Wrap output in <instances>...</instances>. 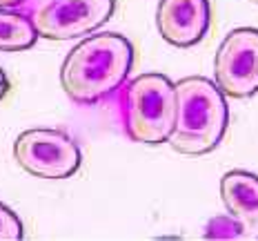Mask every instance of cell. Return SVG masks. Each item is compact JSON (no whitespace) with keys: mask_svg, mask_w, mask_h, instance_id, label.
Returning <instances> with one entry per match:
<instances>
[{"mask_svg":"<svg viewBox=\"0 0 258 241\" xmlns=\"http://www.w3.org/2000/svg\"><path fill=\"white\" fill-rule=\"evenodd\" d=\"M116 9V0H42L29 14L38 38L72 40L103 27Z\"/></svg>","mask_w":258,"mask_h":241,"instance_id":"5","label":"cell"},{"mask_svg":"<svg viewBox=\"0 0 258 241\" xmlns=\"http://www.w3.org/2000/svg\"><path fill=\"white\" fill-rule=\"evenodd\" d=\"M220 199L229 217L243 226L249 239H258V174L229 170L220 179Z\"/></svg>","mask_w":258,"mask_h":241,"instance_id":"8","label":"cell"},{"mask_svg":"<svg viewBox=\"0 0 258 241\" xmlns=\"http://www.w3.org/2000/svg\"><path fill=\"white\" fill-rule=\"evenodd\" d=\"M209 23V0H160L156 9L158 34L174 47L198 45L205 38Z\"/></svg>","mask_w":258,"mask_h":241,"instance_id":"7","label":"cell"},{"mask_svg":"<svg viewBox=\"0 0 258 241\" xmlns=\"http://www.w3.org/2000/svg\"><path fill=\"white\" fill-rule=\"evenodd\" d=\"M176 121L167 143L178 154L203 157L216 150L227 132L229 105L214 80L187 76L174 83Z\"/></svg>","mask_w":258,"mask_h":241,"instance_id":"2","label":"cell"},{"mask_svg":"<svg viewBox=\"0 0 258 241\" xmlns=\"http://www.w3.org/2000/svg\"><path fill=\"white\" fill-rule=\"evenodd\" d=\"M14 159L38 179H67L80 168L78 143L60 130H27L14 143Z\"/></svg>","mask_w":258,"mask_h":241,"instance_id":"4","label":"cell"},{"mask_svg":"<svg viewBox=\"0 0 258 241\" xmlns=\"http://www.w3.org/2000/svg\"><path fill=\"white\" fill-rule=\"evenodd\" d=\"M205 237H209V239L212 237H216V239H245L247 232L234 217L227 214V217H218V219H212V221H209V226L205 230Z\"/></svg>","mask_w":258,"mask_h":241,"instance_id":"10","label":"cell"},{"mask_svg":"<svg viewBox=\"0 0 258 241\" xmlns=\"http://www.w3.org/2000/svg\"><path fill=\"white\" fill-rule=\"evenodd\" d=\"M23 237V221L16 217L14 210L0 203V241H20Z\"/></svg>","mask_w":258,"mask_h":241,"instance_id":"11","label":"cell"},{"mask_svg":"<svg viewBox=\"0 0 258 241\" xmlns=\"http://www.w3.org/2000/svg\"><path fill=\"white\" fill-rule=\"evenodd\" d=\"M122 125L132 141L167 143L176 121V87L163 74H141L122 87Z\"/></svg>","mask_w":258,"mask_h":241,"instance_id":"3","label":"cell"},{"mask_svg":"<svg viewBox=\"0 0 258 241\" xmlns=\"http://www.w3.org/2000/svg\"><path fill=\"white\" fill-rule=\"evenodd\" d=\"M214 83L232 99H249L258 92V29L238 27L220 42L214 58Z\"/></svg>","mask_w":258,"mask_h":241,"instance_id":"6","label":"cell"},{"mask_svg":"<svg viewBox=\"0 0 258 241\" xmlns=\"http://www.w3.org/2000/svg\"><path fill=\"white\" fill-rule=\"evenodd\" d=\"M38 34L34 31L29 16L14 7H0V52H20L34 47Z\"/></svg>","mask_w":258,"mask_h":241,"instance_id":"9","label":"cell"},{"mask_svg":"<svg viewBox=\"0 0 258 241\" xmlns=\"http://www.w3.org/2000/svg\"><path fill=\"white\" fill-rule=\"evenodd\" d=\"M9 92V78H7V74L0 69V101L5 99V94Z\"/></svg>","mask_w":258,"mask_h":241,"instance_id":"12","label":"cell"},{"mask_svg":"<svg viewBox=\"0 0 258 241\" xmlns=\"http://www.w3.org/2000/svg\"><path fill=\"white\" fill-rule=\"evenodd\" d=\"M25 0H0V7H18Z\"/></svg>","mask_w":258,"mask_h":241,"instance_id":"13","label":"cell"},{"mask_svg":"<svg viewBox=\"0 0 258 241\" xmlns=\"http://www.w3.org/2000/svg\"><path fill=\"white\" fill-rule=\"evenodd\" d=\"M134 65V47L120 34H94L67 54L60 67L64 94L78 105H94L114 94Z\"/></svg>","mask_w":258,"mask_h":241,"instance_id":"1","label":"cell"},{"mask_svg":"<svg viewBox=\"0 0 258 241\" xmlns=\"http://www.w3.org/2000/svg\"><path fill=\"white\" fill-rule=\"evenodd\" d=\"M249 3H254V5H258V0H249Z\"/></svg>","mask_w":258,"mask_h":241,"instance_id":"14","label":"cell"}]
</instances>
